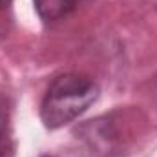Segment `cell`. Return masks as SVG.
Segmentation results:
<instances>
[{
  "label": "cell",
  "instance_id": "cell-4",
  "mask_svg": "<svg viewBox=\"0 0 157 157\" xmlns=\"http://www.w3.org/2000/svg\"><path fill=\"white\" fill-rule=\"evenodd\" d=\"M7 121H9V106H7V99L2 95L0 91V133L9 130L7 128Z\"/></svg>",
  "mask_w": 157,
  "mask_h": 157
},
{
  "label": "cell",
  "instance_id": "cell-3",
  "mask_svg": "<svg viewBox=\"0 0 157 157\" xmlns=\"http://www.w3.org/2000/svg\"><path fill=\"white\" fill-rule=\"evenodd\" d=\"M15 155V143L9 133V130L0 133V157H13Z\"/></svg>",
  "mask_w": 157,
  "mask_h": 157
},
{
  "label": "cell",
  "instance_id": "cell-5",
  "mask_svg": "<svg viewBox=\"0 0 157 157\" xmlns=\"http://www.w3.org/2000/svg\"><path fill=\"white\" fill-rule=\"evenodd\" d=\"M11 2H13V0H0V11L7 9V7L11 6Z\"/></svg>",
  "mask_w": 157,
  "mask_h": 157
},
{
  "label": "cell",
  "instance_id": "cell-1",
  "mask_svg": "<svg viewBox=\"0 0 157 157\" xmlns=\"http://www.w3.org/2000/svg\"><path fill=\"white\" fill-rule=\"evenodd\" d=\"M101 88L88 75L60 73L53 78L40 102V121L46 130H59L78 119L97 99Z\"/></svg>",
  "mask_w": 157,
  "mask_h": 157
},
{
  "label": "cell",
  "instance_id": "cell-2",
  "mask_svg": "<svg viewBox=\"0 0 157 157\" xmlns=\"http://www.w3.org/2000/svg\"><path fill=\"white\" fill-rule=\"evenodd\" d=\"M82 2L86 0H33V6L42 22L53 24L71 15Z\"/></svg>",
  "mask_w": 157,
  "mask_h": 157
}]
</instances>
